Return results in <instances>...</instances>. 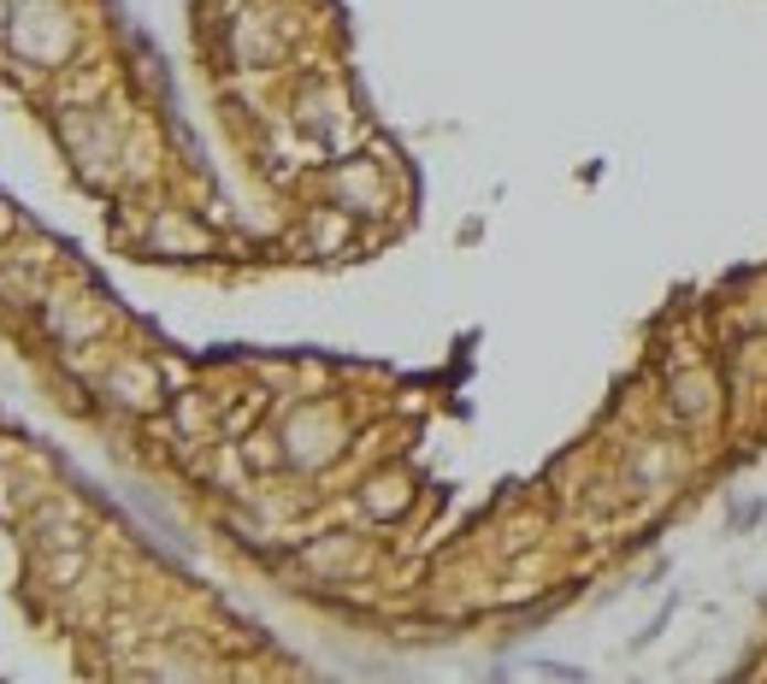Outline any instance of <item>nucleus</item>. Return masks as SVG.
Instances as JSON below:
<instances>
[{
    "mask_svg": "<svg viewBox=\"0 0 767 684\" xmlns=\"http://www.w3.org/2000/svg\"><path fill=\"white\" fill-rule=\"evenodd\" d=\"M95 54V19L83 0H7V24H0V65L7 77H19L30 95L72 65Z\"/></svg>",
    "mask_w": 767,
    "mask_h": 684,
    "instance_id": "obj_1",
    "label": "nucleus"
},
{
    "mask_svg": "<svg viewBox=\"0 0 767 684\" xmlns=\"http://www.w3.org/2000/svg\"><path fill=\"white\" fill-rule=\"evenodd\" d=\"M113 207H118V218H107L113 243L148 266H213L231 248V236L213 213L190 207V201H172L160 190L113 195Z\"/></svg>",
    "mask_w": 767,
    "mask_h": 684,
    "instance_id": "obj_2",
    "label": "nucleus"
},
{
    "mask_svg": "<svg viewBox=\"0 0 767 684\" xmlns=\"http://www.w3.org/2000/svg\"><path fill=\"white\" fill-rule=\"evenodd\" d=\"M278 449H284V478H301V484H319L331 478L361 442V419L343 389H307V396H284L278 414Z\"/></svg>",
    "mask_w": 767,
    "mask_h": 684,
    "instance_id": "obj_3",
    "label": "nucleus"
},
{
    "mask_svg": "<svg viewBox=\"0 0 767 684\" xmlns=\"http://www.w3.org/2000/svg\"><path fill=\"white\" fill-rule=\"evenodd\" d=\"M296 195H326L337 201L343 213H354L361 225L384 243V231L402 218V201H407V183H402V153L384 148V136H372L366 148L354 153H331L307 171V183Z\"/></svg>",
    "mask_w": 767,
    "mask_h": 684,
    "instance_id": "obj_4",
    "label": "nucleus"
},
{
    "mask_svg": "<svg viewBox=\"0 0 767 684\" xmlns=\"http://www.w3.org/2000/svg\"><path fill=\"white\" fill-rule=\"evenodd\" d=\"M19 324L42 354H72V349H89V342H107L118 331H130L125 307H118L83 266H65L60 278L19 313Z\"/></svg>",
    "mask_w": 767,
    "mask_h": 684,
    "instance_id": "obj_5",
    "label": "nucleus"
},
{
    "mask_svg": "<svg viewBox=\"0 0 767 684\" xmlns=\"http://www.w3.org/2000/svg\"><path fill=\"white\" fill-rule=\"evenodd\" d=\"M284 567L296 573L307 596H337V590H366L384 567V549L372 525H337V532H313L301 543H284Z\"/></svg>",
    "mask_w": 767,
    "mask_h": 684,
    "instance_id": "obj_6",
    "label": "nucleus"
},
{
    "mask_svg": "<svg viewBox=\"0 0 767 684\" xmlns=\"http://www.w3.org/2000/svg\"><path fill=\"white\" fill-rule=\"evenodd\" d=\"M284 118L307 136V142H313L319 160H331V153H354V148L372 142V125L361 118V100L349 95V83L337 72H301L296 83H289Z\"/></svg>",
    "mask_w": 767,
    "mask_h": 684,
    "instance_id": "obj_7",
    "label": "nucleus"
},
{
    "mask_svg": "<svg viewBox=\"0 0 767 684\" xmlns=\"http://www.w3.org/2000/svg\"><path fill=\"white\" fill-rule=\"evenodd\" d=\"M366 248H379V236L326 195H301V207L284 225V254H296L307 266H349Z\"/></svg>",
    "mask_w": 767,
    "mask_h": 684,
    "instance_id": "obj_8",
    "label": "nucleus"
},
{
    "mask_svg": "<svg viewBox=\"0 0 767 684\" xmlns=\"http://www.w3.org/2000/svg\"><path fill=\"white\" fill-rule=\"evenodd\" d=\"M661 407H668V425H679L685 437H709L726 419V384L709 354L661 366Z\"/></svg>",
    "mask_w": 767,
    "mask_h": 684,
    "instance_id": "obj_9",
    "label": "nucleus"
},
{
    "mask_svg": "<svg viewBox=\"0 0 767 684\" xmlns=\"http://www.w3.org/2000/svg\"><path fill=\"white\" fill-rule=\"evenodd\" d=\"M12 537H19V555H42V549H65V543H95L100 520L77 490L54 484L47 495H36V507H30L19 525H12Z\"/></svg>",
    "mask_w": 767,
    "mask_h": 684,
    "instance_id": "obj_10",
    "label": "nucleus"
},
{
    "mask_svg": "<svg viewBox=\"0 0 767 684\" xmlns=\"http://www.w3.org/2000/svg\"><path fill=\"white\" fill-rule=\"evenodd\" d=\"M414 507H419V478L407 460H379V467H366L349 490V513L361 525H372V532H396Z\"/></svg>",
    "mask_w": 767,
    "mask_h": 684,
    "instance_id": "obj_11",
    "label": "nucleus"
},
{
    "mask_svg": "<svg viewBox=\"0 0 767 684\" xmlns=\"http://www.w3.org/2000/svg\"><path fill=\"white\" fill-rule=\"evenodd\" d=\"M673 620H679V596H668V602H661V608L650 613V620H643V626L632 631V643H626V649H632V655H643V649H650V643H656Z\"/></svg>",
    "mask_w": 767,
    "mask_h": 684,
    "instance_id": "obj_12",
    "label": "nucleus"
},
{
    "mask_svg": "<svg viewBox=\"0 0 767 684\" xmlns=\"http://www.w3.org/2000/svg\"><path fill=\"white\" fill-rule=\"evenodd\" d=\"M756 525H767V502H756V495H749V502H732V507H726V532L749 537Z\"/></svg>",
    "mask_w": 767,
    "mask_h": 684,
    "instance_id": "obj_13",
    "label": "nucleus"
},
{
    "mask_svg": "<svg viewBox=\"0 0 767 684\" xmlns=\"http://www.w3.org/2000/svg\"><path fill=\"white\" fill-rule=\"evenodd\" d=\"M520 666L525 673H543V678H585V666H567V661H550V655H525Z\"/></svg>",
    "mask_w": 767,
    "mask_h": 684,
    "instance_id": "obj_14",
    "label": "nucleus"
},
{
    "mask_svg": "<svg viewBox=\"0 0 767 684\" xmlns=\"http://www.w3.org/2000/svg\"><path fill=\"white\" fill-rule=\"evenodd\" d=\"M19 231H24V218L12 213V201H7V195H0V243H12Z\"/></svg>",
    "mask_w": 767,
    "mask_h": 684,
    "instance_id": "obj_15",
    "label": "nucleus"
},
{
    "mask_svg": "<svg viewBox=\"0 0 767 684\" xmlns=\"http://www.w3.org/2000/svg\"><path fill=\"white\" fill-rule=\"evenodd\" d=\"M0 24H7V0H0Z\"/></svg>",
    "mask_w": 767,
    "mask_h": 684,
    "instance_id": "obj_16",
    "label": "nucleus"
}]
</instances>
